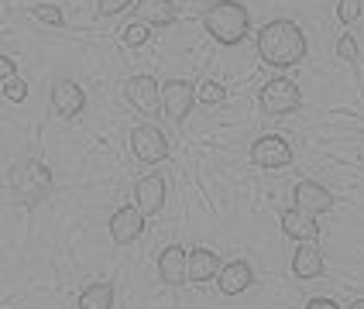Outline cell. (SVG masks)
I'll return each instance as SVG.
<instances>
[{
	"label": "cell",
	"mask_w": 364,
	"mask_h": 309,
	"mask_svg": "<svg viewBox=\"0 0 364 309\" xmlns=\"http://www.w3.org/2000/svg\"><path fill=\"white\" fill-rule=\"evenodd\" d=\"M258 55L265 66L272 69H289V66H299L302 55H306V35L295 21H269L262 31H258Z\"/></svg>",
	"instance_id": "cell-1"
},
{
	"label": "cell",
	"mask_w": 364,
	"mask_h": 309,
	"mask_svg": "<svg viewBox=\"0 0 364 309\" xmlns=\"http://www.w3.org/2000/svg\"><path fill=\"white\" fill-rule=\"evenodd\" d=\"M203 28L217 45H237L251 28V14L237 0H217L203 10Z\"/></svg>",
	"instance_id": "cell-2"
},
{
	"label": "cell",
	"mask_w": 364,
	"mask_h": 309,
	"mask_svg": "<svg viewBox=\"0 0 364 309\" xmlns=\"http://www.w3.org/2000/svg\"><path fill=\"white\" fill-rule=\"evenodd\" d=\"M10 189H14V196L21 203L31 209V206H38L42 200H48V193H52V172L42 162H35V158L14 162L10 165Z\"/></svg>",
	"instance_id": "cell-3"
},
{
	"label": "cell",
	"mask_w": 364,
	"mask_h": 309,
	"mask_svg": "<svg viewBox=\"0 0 364 309\" xmlns=\"http://www.w3.org/2000/svg\"><path fill=\"white\" fill-rule=\"evenodd\" d=\"M131 151H134L138 162H145V165H158V162L169 158V138H165L158 127L141 124V127L131 131Z\"/></svg>",
	"instance_id": "cell-4"
},
{
	"label": "cell",
	"mask_w": 364,
	"mask_h": 309,
	"mask_svg": "<svg viewBox=\"0 0 364 309\" xmlns=\"http://www.w3.org/2000/svg\"><path fill=\"white\" fill-rule=\"evenodd\" d=\"M258 100H262V110H265V113L285 117V113L299 110L302 93H299V86H295L292 79H272V83L262 86V97H258Z\"/></svg>",
	"instance_id": "cell-5"
},
{
	"label": "cell",
	"mask_w": 364,
	"mask_h": 309,
	"mask_svg": "<svg viewBox=\"0 0 364 309\" xmlns=\"http://www.w3.org/2000/svg\"><path fill=\"white\" fill-rule=\"evenodd\" d=\"M251 162L258 169H285L292 162V144L282 134H262L251 144Z\"/></svg>",
	"instance_id": "cell-6"
},
{
	"label": "cell",
	"mask_w": 364,
	"mask_h": 309,
	"mask_svg": "<svg viewBox=\"0 0 364 309\" xmlns=\"http://www.w3.org/2000/svg\"><path fill=\"white\" fill-rule=\"evenodd\" d=\"M124 97L134 110L141 113H158V103H162V86L152 79V76H131L124 83Z\"/></svg>",
	"instance_id": "cell-7"
},
{
	"label": "cell",
	"mask_w": 364,
	"mask_h": 309,
	"mask_svg": "<svg viewBox=\"0 0 364 309\" xmlns=\"http://www.w3.org/2000/svg\"><path fill=\"white\" fill-rule=\"evenodd\" d=\"M192 103H196V86H189L185 79H169V83L162 86V110H165L176 124H182V120L189 117Z\"/></svg>",
	"instance_id": "cell-8"
},
{
	"label": "cell",
	"mask_w": 364,
	"mask_h": 309,
	"mask_svg": "<svg viewBox=\"0 0 364 309\" xmlns=\"http://www.w3.org/2000/svg\"><path fill=\"white\" fill-rule=\"evenodd\" d=\"M145 230V213L138 206H120L113 216H110V237L113 244H134Z\"/></svg>",
	"instance_id": "cell-9"
},
{
	"label": "cell",
	"mask_w": 364,
	"mask_h": 309,
	"mask_svg": "<svg viewBox=\"0 0 364 309\" xmlns=\"http://www.w3.org/2000/svg\"><path fill=\"white\" fill-rule=\"evenodd\" d=\"M134 206H138L145 216L162 213V206H165V179H162V176H145V179L134 186Z\"/></svg>",
	"instance_id": "cell-10"
},
{
	"label": "cell",
	"mask_w": 364,
	"mask_h": 309,
	"mask_svg": "<svg viewBox=\"0 0 364 309\" xmlns=\"http://www.w3.org/2000/svg\"><path fill=\"white\" fill-rule=\"evenodd\" d=\"M83 106H87V93H83L80 83L62 79V83L52 90V110H55L59 117H80Z\"/></svg>",
	"instance_id": "cell-11"
},
{
	"label": "cell",
	"mask_w": 364,
	"mask_h": 309,
	"mask_svg": "<svg viewBox=\"0 0 364 309\" xmlns=\"http://www.w3.org/2000/svg\"><path fill=\"white\" fill-rule=\"evenodd\" d=\"M251 282H255V272H251L248 261H230V265H224L220 275H217V289H220L224 296H241Z\"/></svg>",
	"instance_id": "cell-12"
},
{
	"label": "cell",
	"mask_w": 364,
	"mask_h": 309,
	"mask_svg": "<svg viewBox=\"0 0 364 309\" xmlns=\"http://www.w3.org/2000/svg\"><path fill=\"white\" fill-rule=\"evenodd\" d=\"M292 200H295V209H302V213H309V216L327 213V209L334 206V196H330L320 182H299L295 193H292Z\"/></svg>",
	"instance_id": "cell-13"
},
{
	"label": "cell",
	"mask_w": 364,
	"mask_h": 309,
	"mask_svg": "<svg viewBox=\"0 0 364 309\" xmlns=\"http://www.w3.org/2000/svg\"><path fill=\"white\" fill-rule=\"evenodd\" d=\"M282 230H285L292 241H299V244H313V241L320 237L316 216H309V213H302V209H285V213H282Z\"/></svg>",
	"instance_id": "cell-14"
},
{
	"label": "cell",
	"mask_w": 364,
	"mask_h": 309,
	"mask_svg": "<svg viewBox=\"0 0 364 309\" xmlns=\"http://www.w3.org/2000/svg\"><path fill=\"white\" fill-rule=\"evenodd\" d=\"M217 268H220V254L210 247H196V251H189L185 282H210V279H217Z\"/></svg>",
	"instance_id": "cell-15"
},
{
	"label": "cell",
	"mask_w": 364,
	"mask_h": 309,
	"mask_svg": "<svg viewBox=\"0 0 364 309\" xmlns=\"http://www.w3.org/2000/svg\"><path fill=\"white\" fill-rule=\"evenodd\" d=\"M185 265H189V254L182 251L179 244L165 247V251L158 254V279H162L165 285H182V282H185Z\"/></svg>",
	"instance_id": "cell-16"
},
{
	"label": "cell",
	"mask_w": 364,
	"mask_h": 309,
	"mask_svg": "<svg viewBox=\"0 0 364 309\" xmlns=\"http://www.w3.org/2000/svg\"><path fill=\"white\" fill-rule=\"evenodd\" d=\"M134 14H138L141 24H155V28H162V24H172L179 10H176L172 0H138V3H134Z\"/></svg>",
	"instance_id": "cell-17"
},
{
	"label": "cell",
	"mask_w": 364,
	"mask_h": 309,
	"mask_svg": "<svg viewBox=\"0 0 364 309\" xmlns=\"http://www.w3.org/2000/svg\"><path fill=\"white\" fill-rule=\"evenodd\" d=\"M292 272H295V279H320L323 275V251L316 244H299V251L292 258Z\"/></svg>",
	"instance_id": "cell-18"
},
{
	"label": "cell",
	"mask_w": 364,
	"mask_h": 309,
	"mask_svg": "<svg viewBox=\"0 0 364 309\" xmlns=\"http://www.w3.org/2000/svg\"><path fill=\"white\" fill-rule=\"evenodd\" d=\"M110 306H113V289H110V282H93L90 289H83L76 309H110Z\"/></svg>",
	"instance_id": "cell-19"
},
{
	"label": "cell",
	"mask_w": 364,
	"mask_h": 309,
	"mask_svg": "<svg viewBox=\"0 0 364 309\" xmlns=\"http://www.w3.org/2000/svg\"><path fill=\"white\" fill-rule=\"evenodd\" d=\"M148 24H141V21H134V24H127L124 28V45L127 48H141V45H148Z\"/></svg>",
	"instance_id": "cell-20"
},
{
	"label": "cell",
	"mask_w": 364,
	"mask_h": 309,
	"mask_svg": "<svg viewBox=\"0 0 364 309\" xmlns=\"http://www.w3.org/2000/svg\"><path fill=\"white\" fill-rule=\"evenodd\" d=\"M31 14H35L38 21L52 24V28H59V24H62V10H59L55 3H35V7H31Z\"/></svg>",
	"instance_id": "cell-21"
},
{
	"label": "cell",
	"mask_w": 364,
	"mask_h": 309,
	"mask_svg": "<svg viewBox=\"0 0 364 309\" xmlns=\"http://www.w3.org/2000/svg\"><path fill=\"white\" fill-rule=\"evenodd\" d=\"M0 86H3V97L10 103H24V97H28V83L17 79V76H14V79H3Z\"/></svg>",
	"instance_id": "cell-22"
},
{
	"label": "cell",
	"mask_w": 364,
	"mask_h": 309,
	"mask_svg": "<svg viewBox=\"0 0 364 309\" xmlns=\"http://www.w3.org/2000/svg\"><path fill=\"white\" fill-rule=\"evenodd\" d=\"M337 59H340V62H358V41H354V35H340V41H337Z\"/></svg>",
	"instance_id": "cell-23"
},
{
	"label": "cell",
	"mask_w": 364,
	"mask_h": 309,
	"mask_svg": "<svg viewBox=\"0 0 364 309\" xmlns=\"http://www.w3.org/2000/svg\"><path fill=\"white\" fill-rule=\"evenodd\" d=\"M337 17H340L344 24H354V21L361 17V0H340V3H337Z\"/></svg>",
	"instance_id": "cell-24"
},
{
	"label": "cell",
	"mask_w": 364,
	"mask_h": 309,
	"mask_svg": "<svg viewBox=\"0 0 364 309\" xmlns=\"http://www.w3.org/2000/svg\"><path fill=\"white\" fill-rule=\"evenodd\" d=\"M224 97H227V90L220 83H203L199 93H196V100H203V103H220Z\"/></svg>",
	"instance_id": "cell-25"
},
{
	"label": "cell",
	"mask_w": 364,
	"mask_h": 309,
	"mask_svg": "<svg viewBox=\"0 0 364 309\" xmlns=\"http://www.w3.org/2000/svg\"><path fill=\"white\" fill-rule=\"evenodd\" d=\"M131 3H138V0H100V14H103V17H113V14L127 10Z\"/></svg>",
	"instance_id": "cell-26"
},
{
	"label": "cell",
	"mask_w": 364,
	"mask_h": 309,
	"mask_svg": "<svg viewBox=\"0 0 364 309\" xmlns=\"http://www.w3.org/2000/svg\"><path fill=\"white\" fill-rule=\"evenodd\" d=\"M3 79H14V59L10 55H0V83Z\"/></svg>",
	"instance_id": "cell-27"
},
{
	"label": "cell",
	"mask_w": 364,
	"mask_h": 309,
	"mask_svg": "<svg viewBox=\"0 0 364 309\" xmlns=\"http://www.w3.org/2000/svg\"><path fill=\"white\" fill-rule=\"evenodd\" d=\"M306 309H340V306H337L334 299H323V296H320V299H309V306Z\"/></svg>",
	"instance_id": "cell-28"
},
{
	"label": "cell",
	"mask_w": 364,
	"mask_h": 309,
	"mask_svg": "<svg viewBox=\"0 0 364 309\" xmlns=\"http://www.w3.org/2000/svg\"><path fill=\"white\" fill-rule=\"evenodd\" d=\"M351 309H364V299H358V303H354V306H351Z\"/></svg>",
	"instance_id": "cell-29"
}]
</instances>
